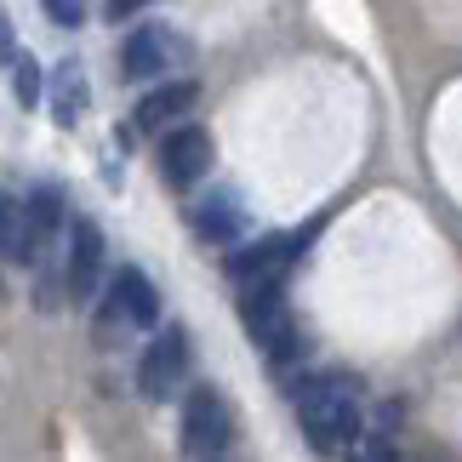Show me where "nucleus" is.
Here are the masks:
<instances>
[{
    "instance_id": "f257e3e1",
    "label": "nucleus",
    "mask_w": 462,
    "mask_h": 462,
    "mask_svg": "<svg viewBox=\"0 0 462 462\" xmlns=\"http://www.w3.org/2000/svg\"><path fill=\"white\" fill-rule=\"evenodd\" d=\"M291 405H297V422H303V434H309L314 451H348V446H360L365 422H360V400H354L348 383H337V377L297 383Z\"/></svg>"
},
{
    "instance_id": "f03ea898",
    "label": "nucleus",
    "mask_w": 462,
    "mask_h": 462,
    "mask_svg": "<svg viewBox=\"0 0 462 462\" xmlns=\"http://www.w3.org/2000/svg\"><path fill=\"white\" fill-rule=\"evenodd\" d=\"M154 331L160 326V291H154V280L143 269H120L109 280V297H103V314H97V343H109L115 331Z\"/></svg>"
},
{
    "instance_id": "7ed1b4c3",
    "label": "nucleus",
    "mask_w": 462,
    "mask_h": 462,
    "mask_svg": "<svg viewBox=\"0 0 462 462\" xmlns=\"http://www.w3.org/2000/svg\"><path fill=\"white\" fill-rule=\"evenodd\" d=\"M240 326H245V337H252L274 365H286L297 354V326H291V309H286V291H280V286L240 291Z\"/></svg>"
},
{
    "instance_id": "20e7f679",
    "label": "nucleus",
    "mask_w": 462,
    "mask_h": 462,
    "mask_svg": "<svg viewBox=\"0 0 462 462\" xmlns=\"http://www.w3.org/2000/svg\"><path fill=\"white\" fill-rule=\"evenodd\" d=\"M303 252V235H263V240H240L228 252V280L235 291H252V286H280L286 269Z\"/></svg>"
},
{
    "instance_id": "39448f33",
    "label": "nucleus",
    "mask_w": 462,
    "mask_h": 462,
    "mask_svg": "<svg viewBox=\"0 0 462 462\" xmlns=\"http://www.w3.org/2000/svg\"><path fill=\"white\" fill-rule=\"evenodd\" d=\"M177 434H183V457H223L235 446V411H228V400L217 388H194Z\"/></svg>"
},
{
    "instance_id": "423d86ee",
    "label": "nucleus",
    "mask_w": 462,
    "mask_h": 462,
    "mask_svg": "<svg viewBox=\"0 0 462 462\" xmlns=\"http://www.w3.org/2000/svg\"><path fill=\"white\" fill-rule=\"evenodd\" d=\"M63 286L75 303H92V291H97V274H103V228L92 217H69L63 228Z\"/></svg>"
},
{
    "instance_id": "0eeeda50",
    "label": "nucleus",
    "mask_w": 462,
    "mask_h": 462,
    "mask_svg": "<svg viewBox=\"0 0 462 462\" xmlns=\"http://www.w3.org/2000/svg\"><path fill=\"white\" fill-rule=\"evenodd\" d=\"M211 132L206 126H177L160 137V177H166V189H194L200 177L211 171Z\"/></svg>"
},
{
    "instance_id": "6e6552de",
    "label": "nucleus",
    "mask_w": 462,
    "mask_h": 462,
    "mask_svg": "<svg viewBox=\"0 0 462 462\" xmlns=\"http://www.w3.org/2000/svg\"><path fill=\"white\" fill-rule=\"evenodd\" d=\"M189 377V331L183 326H171V331H160L149 354H143V365H137V388H143L149 400H166L177 394Z\"/></svg>"
},
{
    "instance_id": "1a4fd4ad",
    "label": "nucleus",
    "mask_w": 462,
    "mask_h": 462,
    "mask_svg": "<svg viewBox=\"0 0 462 462\" xmlns=\"http://www.w3.org/2000/svg\"><path fill=\"white\" fill-rule=\"evenodd\" d=\"M189 228L206 245H240V235H245V206L228 189H217V194H206V200L189 206Z\"/></svg>"
},
{
    "instance_id": "9d476101",
    "label": "nucleus",
    "mask_w": 462,
    "mask_h": 462,
    "mask_svg": "<svg viewBox=\"0 0 462 462\" xmlns=\"http://www.w3.org/2000/svg\"><path fill=\"white\" fill-rule=\"evenodd\" d=\"M194 103H200V86H194V80H166V86H154V92L137 103L132 126H137V132H166L177 115L194 109Z\"/></svg>"
},
{
    "instance_id": "9b49d317",
    "label": "nucleus",
    "mask_w": 462,
    "mask_h": 462,
    "mask_svg": "<svg viewBox=\"0 0 462 462\" xmlns=\"http://www.w3.org/2000/svg\"><path fill=\"white\" fill-rule=\"evenodd\" d=\"M86 103H92V86H86V69L75 58H63L58 69H51V120L69 132V126H80V115H86Z\"/></svg>"
},
{
    "instance_id": "f8f14e48",
    "label": "nucleus",
    "mask_w": 462,
    "mask_h": 462,
    "mask_svg": "<svg viewBox=\"0 0 462 462\" xmlns=\"http://www.w3.org/2000/svg\"><path fill=\"white\" fill-rule=\"evenodd\" d=\"M0 240H6V263H12V269H34V263H41L34 223H29V200H17V194L0 200Z\"/></svg>"
},
{
    "instance_id": "ddd939ff",
    "label": "nucleus",
    "mask_w": 462,
    "mask_h": 462,
    "mask_svg": "<svg viewBox=\"0 0 462 462\" xmlns=\"http://www.w3.org/2000/svg\"><path fill=\"white\" fill-rule=\"evenodd\" d=\"M29 223H34V245H41V257H46L51 240L69 228V217H63V189H58V183L29 189Z\"/></svg>"
},
{
    "instance_id": "4468645a",
    "label": "nucleus",
    "mask_w": 462,
    "mask_h": 462,
    "mask_svg": "<svg viewBox=\"0 0 462 462\" xmlns=\"http://www.w3.org/2000/svg\"><path fill=\"white\" fill-rule=\"evenodd\" d=\"M120 75H126V80L166 75V34H160V29H137L126 41V51H120Z\"/></svg>"
},
{
    "instance_id": "2eb2a0df",
    "label": "nucleus",
    "mask_w": 462,
    "mask_h": 462,
    "mask_svg": "<svg viewBox=\"0 0 462 462\" xmlns=\"http://www.w3.org/2000/svg\"><path fill=\"white\" fill-rule=\"evenodd\" d=\"M6 58H12V92H17V103L34 109V103H41V63H34L23 46H12Z\"/></svg>"
},
{
    "instance_id": "dca6fc26",
    "label": "nucleus",
    "mask_w": 462,
    "mask_h": 462,
    "mask_svg": "<svg viewBox=\"0 0 462 462\" xmlns=\"http://www.w3.org/2000/svg\"><path fill=\"white\" fill-rule=\"evenodd\" d=\"M41 6H46V17L58 29H75L80 17H86V0H41Z\"/></svg>"
},
{
    "instance_id": "f3484780",
    "label": "nucleus",
    "mask_w": 462,
    "mask_h": 462,
    "mask_svg": "<svg viewBox=\"0 0 462 462\" xmlns=\"http://www.w3.org/2000/svg\"><path fill=\"white\" fill-rule=\"evenodd\" d=\"M149 6V0H109V17H115V23H120V17H132V12H143Z\"/></svg>"
}]
</instances>
